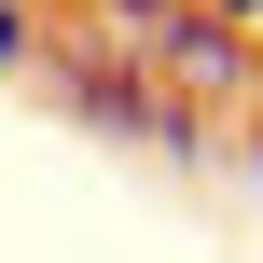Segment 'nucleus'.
I'll return each mask as SVG.
<instances>
[{
    "mask_svg": "<svg viewBox=\"0 0 263 263\" xmlns=\"http://www.w3.org/2000/svg\"><path fill=\"white\" fill-rule=\"evenodd\" d=\"M55 111H83V125H111V139H139V153H166V166H208V111L194 97H166L125 42L111 55H69V42H42V69H28Z\"/></svg>",
    "mask_w": 263,
    "mask_h": 263,
    "instance_id": "f257e3e1",
    "label": "nucleus"
},
{
    "mask_svg": "<svg viewBox=\"0 0 263 263\" xmlns=\"http://www.w3.org/2000/svg\"><path fill=\"white\" fill-rule=\"evenodd\" d=\"M125 55H139V69L166 83V97H236V83L263 69V55H250V28H222L208 0H166V14H153V28L125 42Z\"/></svg>",
    "mask_w": 263,
    "mask_h": 263,
    "instance_id": "f03ea898",
    "label": "nucleus"
},
{
    "mask_svg": "<svg viewBox=\"0 0 263 263\" xmlns=\"http://www.w3.org/2000/svg\"><path fill=\"white\" fill-rule=\"evenodd\" d=\"M42 42H55V28H42V0H0V69H14V83L42 69Z\"/></svg>",
    "mask_w": 263,
    "mask_h": 263,
    "instance_id": "7ed1b4c3",
    "label": "nucleus"
},
{
    "mask_svg": "<svg viewBox=\"0 0 263 263\" xmlns=\"http://www.w3.org/2000/svg\"><path fill=\"white\" fill-rule=\"evenodd\" d=\"M236 180H250V194H263V125H250V139H236Z\"/></svg>",
    "mask_w": 263,
    "mask_h": 263,
    "instance_id": "20e7f679",
    "label": "nucleus"
},
{
    "mask_svg": "<svg viewBox=\"0 0 263 263\" xmlns=\"http://www.w3.org/2000/svg\"><path fill=\"white\" fill-rule=\"evenodd\" d=\"M208 14H222V28H250V14H263V0H208Z\"/></svg>",
    "mask_w": 263,
    "mask_h": 263,
    "instance_id": "39448f33",
    "label": "nucleus"
}]
</instances>
